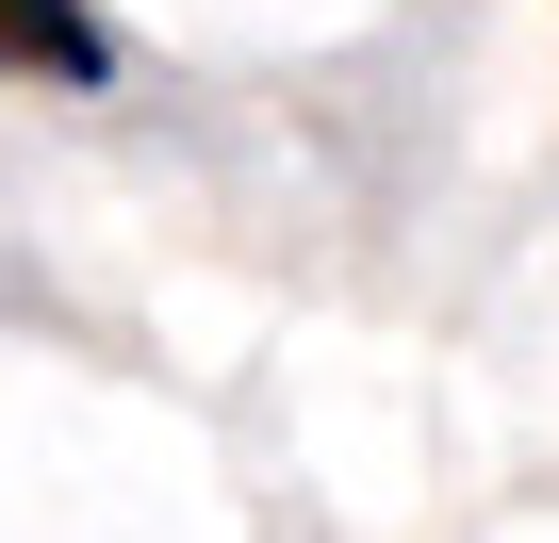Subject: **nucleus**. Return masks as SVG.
I'll return each instance as SVG.
<instances>
[{"label":"nucleus","instance_id":"nucleus-1","mask_svg":"<svg viewBox=\"0 0 559 543\" xmlns=\"http://www.w3.org/2000/svg\"><path fill=\"white\" fill-rule=\"evenodd\" d=\"M0 83L99 99V83H116V17H99V0H0Z\"/></svg>","mask_w":559,"mask_h":543}]
</instances>
